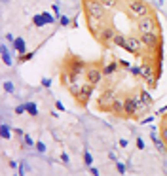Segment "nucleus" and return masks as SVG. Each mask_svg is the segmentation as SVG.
<instances>
[{
    "instance_id": "f257e3e1",
    "label": "nucleus",
    "mask_w": 167,
    "mask_h": 176,
    "mask_svg": "<svg viewBox=\"0 0 167 176\" xmlns=\"http://www.w3.org/2000/svg\"><path fill=\"white\" fill-rule=\"evenodd\" d=\"M125 12L131 19H140V17H146L152 13L150 6L145 2V0H127V4H125Z\"/></svg>"
},
{
    "instance_id": "f03ea898",
    "label": "nucleus",
    "mask_w": 167,
    "mask_h": 176,
    "mask_svg": "<svg viewBox=\"0 0 167 176\" xmlns=\"http://www.w3.org/2000/svg\"><path fill=\"white\" fill-rule=\"evenodd\" d=\"M84 13L86 17H97V19H108L106 8L101 0H84Z\"/></svg>"
},
{
    "instance_id": "7ed1b4c3",
    "label": "nucleus",
    "mask_w": 167,
    "mask_h": 176,
    "mask_svg": "<svg viewBox=\"0 0 167 176\" xmlns=\"http://www.w3.org/2000/svg\"><path fill=\"white\" fill-rule=\"evenodd\" d=\"M65 68L70 70L74 76H84L86 78V70H87V63L82 61L80 57H74V55H68L66 61H65Z\"/></svg>"
},
{
    "instance_id": "20e7f679",
    "label": "nucleus",
    "mask_w": 167,
    "mask_h": 176,
    "mask_svg": "<svg viewBox=\"0 0 167 176\" xmlns=\"http://www.w3.org/2000/svg\"><path fill=\"white\" fill-rule=\"evenodd\" d=\"M116 98H118L116 91H114L112 87H106V89L99 95V98H97V110H101V112H110V106L114 104Z\"/></svg>"
},
{
    "instance_id": "39448f33",
    "label": "nucleus",
    "mask_w": 167,
    "mask_h": 176,
    "mask_svg": "<svg viewBox=\"0 0 167 176\" xmlns=\"http://www.w3.org/2000/svg\"><path fill=\"white\" fill-rule=\"evenodd\" d=\"M137 31H139V34L158 32V31H160V27H158V21H156V17L150 13V15H146V17H140V19H137Z\"/></svg>"
},
{
    "instance_id": "423d86ee",
    "label": "nucleus",
    "mask_w": 167,
    "mask_h": 176,
    "mask_svg": "<svg viewBox=\"0 0 167 176\" xmlns=\"http://www.w3.org/2000/svg\"><path fill=\"white\" fill-rule=\"evenodd\" d=\"M125 51L135 55V57H142L145 55V51H148L146 45L142 44L140 36H127V47H125Z\"/></svg>"
},
{
    "instance_id": "0eeeda50",
    "label": "nucleus",
    "mask_w": 167,
    "mask_h": 176,
    "mask_svg": "<svg viewBox=\"0 0 167 176\" xmlns=\"http://www.w3.org/2000/svg\"><path fill=\"white\" fill-rule=\"evenodd\" d=\"M140 68H142V74H140V78L146 82V85L152 89V87H156V72H154V63H148V61H145L140 64Z\"/></svg>"
},
{
    "instance_id": "6e6552de",
    "label": "nucleus",
    "mask_w": 167,
    "mask_h": 176,
    "mask_svg": "<svg viewBox=\"0 0 167 176\" xmlns=\"http://www.w3.org/2000/svg\"><path fill=\"white\" fill-rule=\"evenodd\" d=\"M103 78H105V72H103L101 66H97V64L87 66V70H86V82H89L91 85H99L103 82Z\"/></svg>"
},
{
    "instance_id": "1a4fd4ad",
    "label": "nucleus",
    "mask_w": 167,
    "mask_h": 176,
    "mask_svg": "<svg viewBox=\"0 0 167 176\" xmlns=\"http://www.w3.org/2000/svg\"><path fill=\"white\" fill-rule=\"evenodd\" d=\"M118 31L112 27L110 23H106L105 27L101 29V32L97 34V42L101 44V45H108V44H112V38H114V34H116Z\"/></svg>"
},
{
    "instance_id": "9d476101",
    "label": "nucleus",
    "mask_w": 167,
    "mask_h": 176,
    "mask_svg": "<svg viewBox=\"0 0 167 176\" xmlns=\"http://www.w3.org/2000/svg\"><path fill=\"white\" fill-rule=\"evenodd\" d=\"M93 89H95V85H91L89 82H84V85H82V89L78 91V95L74 97V100H76L78 104L86 106V104L89 102V98H91V93H93Z\"/></svg>"
},
{
    "instance_id": "9b49d317",
    "label": "nucleus",
    "mask_w": 167,
    "mask_h": 176,
    "mask_svg": "<svg viewBox=\"0 0 167 176\" xmlns=\"http://www.w3.org/2000/svg\"><path fill=\"white\" fill-rule=\"evenodd\" d=\"M139 36H140L142 44L146 45V49H148V51H154V49L158 47V44L161 42L160 31H158V32H148V34H139Z\"/></svg>"
},
{
    "instance_id": "f8f14e48",
    "label": "nucleus",
    "mask_w": 167,
    "mask_h": 176,
    "mask_svg": "<svg viewBox=\"0 0 167 176\" xmlns=\"http://www.w3.org/2000/svg\"><path fill=\"white\" fill-rule=\"evenodd\" d=\"M86 21H87V29L93 34V38H97V34L101 32V29L108 23V19H97V17H86Z\"/></svg>"
},
{
    "instance_id": "ddd939ff",
    "label": "nucleus",
    "mask_w": 167,
    "mask_h": 176,
    "mask_svg": "<svg viewBox=\"0 0 167 176\" xmlns=\"http://www.w3.org/2000/svg\"><path fill=\"white\" fill-rule=\"evenodd\" d=\"M124 104H125V98H116L114 104L110 106V112L114 116H124Z\"/></svg>"
},
{
    "instance_id": "4468645a",
    "label": "nucleus",
    "mask_w": 167,
    "mask_h": 176,
    "mask_svg": "<svg viewBox=\"0 0 167 176\" xmlns=\"http://www.w3.org/2000/svg\"><path fill=\"white\" fill-rule=\"evenodd\" d=\"M112 44H114L116 47L125 49V47H127V36H125V34H122V32H116V34H114V38H112Z\"/></svg>"
},
{
    "instance_id": "2eb2a0df",
    "label": "nucleus",
    "mask_w": 167,
    "mask_h": 176,
    "mask_svg": "<svg viewBox=\"0 0 167 176\" xmlns=\"http://www.w3.org/2000/svg\"><path fill=\"white\" fill-rule=\"evenodd\" d=\"M139 97H140V100H142V104H145L148 110L152 108V104H154V98H152V95H150V91H146V89H142L140 93H139Z\"/></svg>"
},
{
    "instance_id": "dca6fc26",
    "label": "nucleus",
    "mask_w": 167,
    "mask_h": 176,
    "mask_svg": "<svg viewBox=\"0 0 167 176\" xmlns=\"http://www.w3.org/2000/svg\"><path fill=\"white\" fill-rule=\"evenodd\" d=\"M13 49H15V51L19 53V55H23V53H27V44H25V40H23V38H15L13 40Z\"/></svg>"
},
{
    "instance_id": "f3484780",
    "label": "nucleus",
    "mask_w": 167,
    "mask_h": 176,
    "mask_svg": "<svg viewBox=\"0 0 167 176\" xmlns=\"http://www.w3.org/2000/svg\"><path fill=\"white\" fill-rule=\"evenodd\" d=\"M118 66H120V61H110L108 64H105V66H103L105 76H112V74L118 70Z\"/></svg>"
},
{
    "instance_id": "a211bd4d",
    "label": "nucleus",
    "mask_w": 167,
    "mask_h": 176,
    "mask_svg": "<svg viewBox=\"0 0 167 176\" xmlns=\"http://www.w3.org/2000/svg\"><path fill=\"white\" fill-rule=\"evenodd\" d=\"M152 140H154V146L158 148V152H160V154H167V146H165V142H163V138H161V136L154 135V136H152Z\"/></svg>"
},
{
    "instance_id": "6ab92c4d",
    "label": "nucleus",
    "mask_w": 167,
    "mask_h": 176,
    "mask_svg": "<svg viewBox=\"0 0 167 176\" xmlns=\"http://www.w3.org/2000/svg\"><path fill=\"white\" fill-rule=\"evenodd\" d=\"M0 53H2V61H4L8 66L13 64V61H12V57H10V49H8V45H2V47H0Z\"/></svg>"
},
{
    "instance_id": "aec40b11",
    "label": "nucleus",
    "mask_w": 167,
    "mask_h": 176,
    "mask_svg": "<svg viewBox=\"0 0 167 176\" xmlns=\"http://www.w3.org/2000/svg\"><path fill=\"white\" fill-rule=\"evenodd\" d=\"M0 135H2L4 140H10V138H12V129H10L8 123H2V125H0Z\"/></svg>"
},
{
    "instance_id": "412c9836",
    "label": "nucleus",
    "mask_w": 167,
    "mask_h": 176,
    "mask_svg": "<svg viewBox=\"0 0 167 176\" xmlns=\"http://www.w3.org/2000/svg\"><path fill=\"white\" fill-rule=\"evenodd\" d=\"M25 110H27V114L32 116V117L38 116V106H36V102H25Z\"/></svg>"
},
{
    "instance_id": "4be33fe9",
    "label": "nucleus",
    "mask_w": 167,
    "mask_h": 176,
    "mask_svg": "<svg viewBox=\"0 0 167 176\" xmlns=\"http://www.w3.org/2000/svg\"><path fill=\"white\" fill-rule=\"evenodd\" d=\"M32 25H34V27H44V25H47V23H46L44 15H42V13H38V15H34V17H32Z\"/></svg>"
},
{
    "instance_id": "5701e85b",
    "label": "nucleus",
    "mask_w": 167,
    "mask_h": 176,
    "mask_svg": "<svg viewBox=\"0 0 167 176\" xmlns=\"http://www.w3.org/2000/svg\"><path fill=\"white\" fill-rule=\"evenodd\" d=\"M163 125H161V131H160V136L163 138V142H165V146H167V116L163 117V121H161Z\"/></svg>"
},
{
    "instance_id": "b1692460",
    "label": "nucleus",
    "mask_w": 167,
    "mask_h": 176,
    "mask_svg": "<svg viewBox=\"0 0 167 176\" xmlns=\"http://www.w3.org/2000/svg\"><path fill=\"white\" fill-rule=\"evenodd\" d=\"M21 142H23V148H32V146H36V142H34V140H32L29 135H23Z\"/></svg>"
},
{
    "instance_id": "393cba45",
    "label": "nucleus",
    "mask_w": 167,
    "mask_h": 176,
    "mask_svg": "<svg viewBox=\"0 0 167 176\" xmlns=\"http://www.w3.org/2000/svg\"><path fill=\"white\" fill-rule=\"evenodd\" d=\"M101 2H103V6L106 10H112V8H116L118 4H120V0H101Z\"/></svg>"
},
{
    "instance_id": "a878e982",
    "label": "nucleus",
    "mask_w": 167,
    "mask_h": 176,
    "mask_svg": "<svg viewBox=\"0 0 167 176\" xmlns=\"http://www.w3.org/2000/svg\"><path fill=\"white\" fill-rule=\"evenodd\" d=\"M32 55H34L32 51H27V53L19 55V57H17V61H19V63H27V61H31V59H32Z\"/></svg>"
},
{
    "instance_id": "bb28decb",
    "label": "nucleus",
    "mask_w": 167,
    "mask_h": 176,
    "mask_svg": "<svg viewBox=\"0 0 167 176\" xmlns=\"http://www.w3.org/2000/svg\"><path fill=\"white\" fill-rule=\"evenodd\" d=\"M59 23L63 25V27H68V25H72V19L66 17V15H61V17H59Z\"/></svg>"
},
{
    "instance_id": "cd10ccee",
    "label": "nucleus",
    "mask_w": 167,
    "mask_h": 176,
    "mask_svg": "<svg viewBox=\"0 0 167 176\" xmlns=\"http://www.w3.org/2000/svg\"><path fill=\"white\" fill-rule=\"evenodd\" d=\"M42 15H44V19H46V23H47V25H53V23H55V17H53L52 13H47V12H44Z\"/></svg>"
},
{
    "instance_id": "c85d7f7f",
    "label": "nucleus",
    "mask_w": 167,
    "mask_h": 176,
    "mask_svg": "<svg viewBox=\"0 0 167 176\" xmlns=\"http://www.w3.org/2000/svg\"><path fill=\"white\" fill-rule=\"evenodd\" d=\"M2 87H4V91H6V93H13V91H15V85H13L12 82H4V85H2Z\"/></svg>"
},
{
    "instance_id": "c756f323",
    "label": "nucleus",
    "mask_w": 167,
    "mask_h": 176,
    "mask_svg": "<svg viewBox=\"0 0 167 176\" xmlns=\"http://www.w3.org/2000/svg\"><path fill=\"white\" fill-rule=\"evenodd\" d=\"M129 72L133 74V76H140V74H142V68H140V66H129Z\"/></svg>"
},
{
    "instance_id": "7c9ffc66",
    "label": "nucleus",
    "mask_w": 167,
    "mask_h": 176,
    "mask_svg": "<svg viewBox=\"0 0 167 176\" xmlns=\"http://www.w3.org/2000/svg\"><path fill=\"white\" fill-rule=\"evenodd\" d=\"M116 170H118V174H124L125 172V165L120 163V161H116Z\"/></svg>"
},
{
    "instance_id": "2f4dec72",
    "label": "nucleus",
    "mask_w": 167,
    "mask_h": 176,
    "mask_svg": "<svg viewBox=\"0 0 167 176\" xmlns=\"http://www.w3.org/2000/svg\"><path fill=\"white\" fill-rule=\"evenodd\" d=\"M84 163H86V165H91V163H93V155H91L89 152L84 154Z\"/></svg>"
},
{
    "instance_id": "473e14b6",
    "label": "nucleus",
    "mask_w": 167,
    "mask_h": 176,
    "mask_svg": "<svg viewBox=\"0 0 167 176\" xmlns=\"http://www.w3.org/2000/svg\"><path fill=\"white\" fill-rule=\"evenodd\" d=\"M13 112H15L17 116H21V114H25V112H27V110H25V104H19V106H15V108H13Z\"/></svg>"
},
{
    "instance_id": "72a5a7b5",
    "label": "nucleus",
    "mask_w": 167,
    "mask_h": 176,
    "mask_svg": "<svg viewBox=\"0 0 167 176\" xmlns=\"http://www.w3.org/2000/svg\"><path fill=\"white\" fill-rule=\"evenodd\" d=\"M40 83H42V87H47V89L52 87V80H50V78H42V82H40Z\"/></svg>"
},
{
    "instance_id": "f704fd0d",
    "label": "nucleus",
    "mask_w": 167,
    "mask_h": 176,
    "mask_svg": "<svg viewBox=\"0 0 167 176\" xmlns=\"http://www.w3.org/2000/svg\"><path fill=\"white\" fill-rule=\"evenodd\" d=\"M135 142H137V148L140 150V152H142V150H145V148H146V144H145V140H142V138H137Z\"/></svg>"
},
{
    "instance_id": "c9c22d12",
    "label": "nucleus",
    "mask_w": 167,
    "mask_h": 176,
    "mask_svg": "<svg viewBox=\"0 0 167 176\" xmlns=\"http://www.w3.org/2000/svg\"><path fill=\"white\" fill-rule=\"evenodd\" d=\"M34 148L38 150L40 154H44V152H46V144H44V142H36V146H34Z\"/></svg>"
},
{
    "instance_id": "e433bc0d",
    "label": "nucleus",
    "mask_w": 167,
    "mask_h": 176,
    "mask_svg": "<svg viewBox=\"0 0 167 176\" xmlns=\"http://www.w3.org/2000/svg\"><path fill=\"white\" fill-rule=\"evenodd\" d=\"M27 169H29V167H27L25 163H21V165H19V174H21V176H23V174H27Z\"/></svg>"
},
{
    "instance_id": "4c0bfd02",
    "label": "nucleus",
    "mask_w": 167,
    "mask_h": 176,
    "mask_svg": "<svg viewBox=\"0 0 167 176\" xmlns=\"http://www.w3.org/2000/svg\"><path fill=\"white\" fill-rule=\"evenodd\" d=\"M61 161H63L65 165H68V161H70V157H68L66 154H61Z\"/></svg>"
},
{
    "instance_id": "58836bf2",
    "label": "nucleus",
    "mask_w": 167,
    "mask_h": 176,
    "mask_svg": "<svg viewBox=\"0 0 167 176\" xmlns=\"http://www.w3.org/2000/svg\"><path fill=\"white\" fill-rule=\"evenodd\" d=\"M89 172H91L93 176H99V169H95V167H91V165H89Z\"/></svg>"
},
{
    "instance_id": "ea45409f",
    "label": "nucleus",
    "mask_w": 167,
    "mask_h": 176,
    "mask_svg": "<svg viewBox=\"0 0 167 176\" xmlns=\"http://www.w3.org/2000/svg\"><path fill=\"white\" fill-rule=\"evenodd\" d=\"M13 135H15V136H19V138H23V135H25V133H23L21 129H13Z\"/></svg>"
},
{
    "instance_id": "a19ab883",
    "label": "nucleus",
    "mask_w": 167,
    "mask_h": 176,
    "mask_svg": "<svg viewBox=\"0 0 167 176\" xmlns=\"http://www.w3.org/2000/svg\"><path fill=\"white\" fill-rule=\"evenodd\" d=\"M52 10H53L55 17H61V13H59V6H57V4H53V8H52Z\"/></svg>"
},
{
    "instance_id": "79ce46f5",
    "label": "nucleus",
    "mask_w": 167,
    "mask_h": 176,
    "mask_svg": "<svg viewBox=\"0 0 167 176\" xmlns=\"http://www.w3.org/2000/svg\"><path fill=\"white\" fill-rule=\"evenodd\" d=\"M55 108H57L59 112H63V110H65V106H63V102H59V100H57V102H55Z\"/></svg>"
},
{
    "instance_id": "37998d69",
    "label": "nucleus",
    "mask_w": 167,
    "mask_h": 176,
    "mask_svg": "<svg viewBox=\"0 0 167 176\" xmlns=\"http://www.w3.org/2000/svg\"><path fill=\"white\" fill-rule=\"evenodd\" d=\"M120 64H122V66H124V68H129V66H131V64H129V63H127V61H120Z\"/></svg>"
},
{
    "instance_id": "c03bdc74",
    "label": "nucleus",
    "mask_w": 167,
    "mask_h": 176,
    "mask_svg": "<svg viewBox=\"0 0 167 176\" xmlns=\"http://www.w3.org/2000/svg\"><path fill=\"white\" fill-rule=\"evenodd\" d=\"M120 146L125 148V146H127V140H125V138H120Z\"/></svg>"
},
{
    "instance_id": "a18cd8bd",
    "label": "nucleus",
    "mask_w": 167,
    "mask_h": 176,
    "mask_svg": "<svg viewBox=\"0 0 167 176\" xmlns=\"http://www.w3.org/2000/svg\"><path fill=\"white\" fill-rule=\"evenodd\" d=\"M10 167H12V169H17V167H19V165H17V163H15V161H10Z\"/></svg>"
},
{
    "instance_id": "49530a36",
    "label": "nucleus",
    "mask_w": 167,
    "mask_h": 176,
    "mask_svg": "<svg viewBox=\"0 0 167 176\" xmlns=\"http://www.w3.org/2000/svg\"><path fill=\"white\" fill-rule=\"evenodd\" d=\"M158 2H163V0H158Z\"/></svg>"
}]
</instances>
